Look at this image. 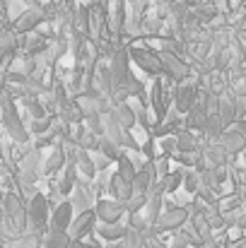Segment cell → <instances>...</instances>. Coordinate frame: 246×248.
I'll list each match as a JSON object with an SVG mask.
<instances>
[{
	"label": "cell",
	"mask_w": 246,
	"mask_h": 248,
	"mask_svg": "<svg viewBox=\"0 0 246 248\" xmlns=\"http://www.w3.org/2000/svg\"><path fill=\"white\" fill-rule=\"evenodd\" d=\"M196 99H198V89L196 87H181L179 94H176V108H179V113H188L191 106L196 104Z\"/></svg>",
	"instance_id": "cell-13"
},
{
	"label": "cell",
	"mask_w": 246,
	"mask_h": 248,
	"mask_svg": "<svg viewBox=\"0 0 246 248\" xmlns=\"http://www.w3.org/2000/svg\"><path fill=\"white\" fill-rule=\"evenodd\" d=\"M46 224H49V200L41 193H34L27 202V227L29 234H46Z\"/></svg>",
	"instance_id": "cell-2"
},
{
	"label": "cell",
	"mask_w": 246,
	"mask_h": 248,
	"mask_svg": "<svg viewBox=\"0 0 246 248\" xmlns=\"http://www.w3.org/2000/svg\"><path fill=\"white\" fill-rule=\"evenodd\" d=\"M44 19H46L44 10H41V7H32V10H27L24 15H19V17L15 19V34H27V31L36 29Z\"/></svg>",
	"instance_id": "cell-8"
},
{
	"label": "cell",
	"mask_w": 246,
	"mask_h": 248,
	"mask_svg": "<svg viewBox=\"0 0 246 248\" xmlns=\"http://www.w3.org/2000/svg\"><path fill=\"white\" fill-rule=\"evenodd\" d=\"M239 36H242V39L246 41V29H242V31H239Z\"/></svg>",
	"instance_id": "cell-25"
},
{
	"label": "cell",
	"mask_w": 246,
	"mask_h": 248,
	"mask_svg": "<svg viewBox=\"0 0 246 248\" xmlns=\"http://www.w3.org/2000/svg\"><path fill=\"white\" fill-rule=\"evenodd\" d=\"M109 190H111L114 200H118V202H126V200L133 195V186H131V181H126L118 171L109 178Z\"/></svg>",
	"instance_id": "cell-10"
},
{
	"label": "cell",
	"mask_w": 246,
	"mask_h": 248,
	"mask_svg": "<svg viewBox=\"0 0 246 248\" xmlns=\"http://www.w3.org/2000/svg\"><path fill=\"white\" fill-rule=\"evenodd\" d=\"M186 219H188V212H186L183 207H166V212H162V215L157 217V222L150 224V227H152L155 234H162V232H176L179 227H183Z\"/></svg>",
	"instance_id": "cell-4"
},
{
	"label": "cell",
	"mask_w": 246,
	"mask_h": 248,
	"mask_svg": "<svg viewBox=\"0 0 246 248\" xmlns=\"http://www.w3.org/2000/svg\"><path fill=\"white\" fill-rule=\"evenodd\" d=\"M162 150H164V157H171L176 152V138H166L162 142Z\"/></svg>",
	"instance_id": "cell-23"
},
{
	"label": "cell",
	"mask_w": 246,
	"mask_h": 248,
	"mask_svg": "<svg viewBox=\"0 0 246 248\" xmlns=\"http://www.w3.org/2000/svg\"><path fill=\"white\" fill-rule=\"evenodd\" d=\"M75 183H78V166L66 164V169H63V178H61V186H58V193H61V195L73 193Z\"/></svg>",
	"instance_id": "cell-15"
},
{
	"label": "cell",
	"mask_w": 246,
	"mask_h": 248,
	"mask_svg": "<svg viewBox=\"0 0 246 248\" xmlns=\"http://www.w3.org/2000/svg\"><path fill=\"white\" fill-rule=\"evenodd\" d=\"M73 239L68 232H56V229H46V236H44V248H68Z\"/></svg>",
	"instance_id": "cell-14"
},
{
	"label": "cell",
	"mask_w": 246,
	"mask_h": 248,
	"mask_svg": "<svg viewBox=\"0 0 246 248\" xmlns=\"http://www.w3.org/2000/svg\"><path fill=\"white\" fill-rule=\"evenodd\" d=\"M181 181H183V171H169V173L162 176L160 186H162L164 193H174V190L181 186Z\"/></svg>",
	"instance_id": "cell-19"
},
{
	"label": "cell",
	"mask_w": 246,
	"mask_h": 248,
	"mask_svg": "<svg viewBox=\"0 0 246 248\" xmlns=\"http://www.w3.org/2000/svg\"><path fill=\"white\" fill-rule=\"evenodd\" d=\"M128 58L135 61V63H138L145 73H150V75H160V73H164L160 53H152V51H145V48H133V51L128 53Z\"/></svg>",
	"instance_id": "cell-5"
},
{
	"label": "cell",
	"mask_w": 246,
	"mask_h": 248,
	"mask_svg": "<svg viewBox=\"0 0 246 248\" xmlns=\"http://www.w3.org/2000/svg\"><path fill=\"white\" fill-rule=\"evenodd\" d=\"M160 58H162L164 73H169V75H171V78H176V80H186V78H188L191 68H188L186 63H181V61H179V56H176L174 51H162V53H160Z\"/></svg>",
	"instance_id": "cell-9"
},
{
	"label": "cell",
	"mask_w": 246,
	"mask_h": 248,
	"mask_svg": "<svg viewBox=\"0 0 246 248\" xmlns=\"http://www.w3.org/2000/svg\"><path fill=\"white\" fill-rule=\"evenodd\" d=\"M109 248H123V244H121V241H116V244H111Z\"/></svg>",
	"instance_id": "cell-24"
},
{
	"label": "cell",
	"mask_w": 246,
	"mask_h": 248,
	"mask_svg": "<svg viewBox=\"0 0 246 248\" xmlns=\"http://www.w3.org/2000/svg\"><path fill=\"white\" fill-rule=\"evenodd\" d=\"M126 232H128V227H123V224H118V222L99 227V236L106 239V241H121V239L126 236Z\"/></svg>",
	"instance_id": "cell-17"
},
{
	"label": "cell",
	"mask_w": 246,
	"mask_h": 248,
	"mask_svg": "<svg viewBox=\"0 0 246 248\" xmlns=\"http://www.w3.org/2000/svg\"><path fill=\"white\" fill-rule=\"evenodd\" d=\"M66 164H68V159H66V150H63V145H56V150H53V155L49 157V162H46V166H44V171H46V173H56V171H61Z\"/></svg>",
	"instance_id": "cell-16"
},
{
	"label": "cell",
	"mask_w": 246,
	"mask_h": 248,
	"mask_svg": "<svg viewBox=\"0 0 246 248\" xmlns=\"http://www.w3.org/2000/svg\"><path fill=\"white\" fill-rule=\"evenodd\" d=\"M97 152H101V155H104L106 159H111V162H118V157L123 155V150H121L116 142H111L109 138H104V135L99 138V150H97Z\"/></svg>",
	"instance_id": "cell-18"
},
{
	"label": "cell",
	"mask_w": 246,
	"mask_h": 248,
	"mask_svg": "<svg viewBox=\"0 0 246 248\" xmlns=\"http://www.w3.org/2000/svg\"><path fill=\"white\" fill-rule=\"evenodd\" d=\"M123 212H126V205L118 202V200H99L97 207H94L97 219H101L104 224H114V222H118Z\"/></svg>",
	"instance_id": "cell-7"
},
{
	"label": "cell",
	"mask_w": 246,
	"mask_h": 248,
	"mask_svg": "<svg viewBox=\"0 0 246 248\" xmlns=\"http://www.w3.org/2000/svg\"><path fill=\"white\" fill-rule=\"evenodd\" d=\"M111 113H114V118L128 130V128H133L135 125V111L126 104V101H118V104H114V108H111Z\"/></svg>",
	"instance_id": "cell-12"
},
{
	"label": "cell",
	"mask_w": 246,
	"mask_h": 248,
	"mask_svg": "<svg viewBox=\"0 0 246 248\" xmlns=\"http://www.w3.org/2000/svg\"><path fill=\"white\" fill-rule=\"evenodd\" d=\"M135 171H138V169L133 166V162L128 159V155L123 152V155L118 157V173H121V176H123L126 181H133V176H135Z\"/></svg>",
	"instance_id": "cell-20"
},
{
	"label": "cell",
	"mask_w": 246,
	"mask_h": 248,
	"mask_svg": "<svg viewBox=\"0 0 246 248\" xmlns=\"http://www.w3.org/2000/svg\"><path fill=\"white\" fill-rule=\"evenodd\" d=\"M2 123H5L7 133L12 135V140H17V142H27L29 140V133L24 130V125H22V121H19V116H17L15 104H12L10 96L2 99Z\"/></svg>",
	"instance_id": "cell-3"
},
{
	"label": "cell",
	"mask_w": 246,
	"mask_h": 248,
	"mask_svg": "<svg viewBox=\"0 0 246 248\" xmlns=\"http://www.w3.org/2000/svg\"><path fill=\"white\" fill-rule=\"evenodd\" d=\"M181 183H183V188H186L188 193H196V190L200 188V173H198V171H186Z\"/></svg>",
	"instance_id": "cell-21"
},
{
	"label": "cell",
	"mask_w": 246,
	"mask_h": 248,
	"mask_svg": "<svg viewBox=\"0 0 246 248\" xmlns=\"http://www.w3.org/2000/svg\"><path fill=\"white\" fill-rule=\"evenodd\" d=\"M0 212H2L5 236H22L27 232V207H24V202H22L19 195L7 193Z\"/></svg>",
	"instance_id": "cell-1"
},
{
	"label": "cell",
	"mask_w": 246,
	"mask_h": 248,
	"mask_svg": "<svg viewBox=\"0 0 246 248\" xmlns=\"http://www.w3.org/2000/svg\"><path fill=\"white\" fill-rule=\"evenodd\" d=\"M94 219H97V215H94V210L89 207V210H82L80 215L75 217V222H70V239L73 241H82L84 236H89L92 234V227H94Z\"/></svg>",
	"instance_id": "cell-6"
},
{
	"label": "cell",
	"mask_w": 246,
	"mask_h": 248,
	"mask_svg": "<svg viewBox=\"0 0 246 248\" xmlns=\"http://www.w3.org/2000/svg\"><path fill=\"white\" fill-rule=\"evenodd\" d=\"M70 222H73V205H70V202H61V205L56 207L53 217H51V227H49V229H56V232H68Z\"/></svg>",
	"instance_id": "cell-11"
},
{
	"label": "cell",
	"mask_w": 246,
	"mask_h": 248,
	"mask_svg": "<svg viewBox=\"0 0 246 248\" xmlns=\"http://www.w3.org/2000/svg\"><path fill=\"white\" fill-rule=\"evenodd\" d=\"M51 123H53V118H51V116H44V118H34V123H32V133H34V135H44V133H49Z\"/></svg>",
	"instance_id": "cell-22"
}]
</instances>
